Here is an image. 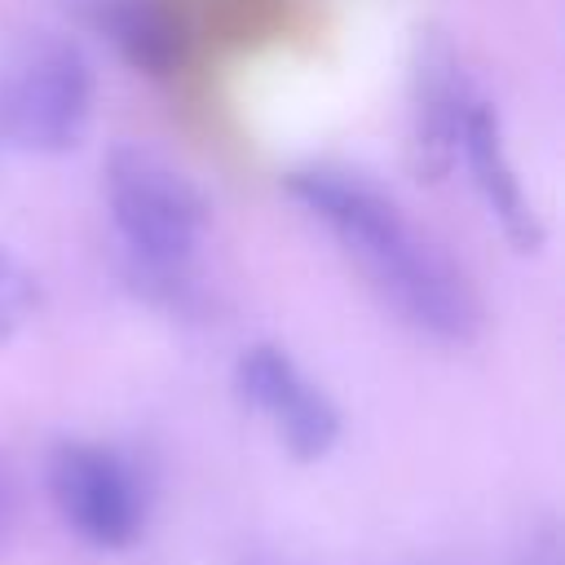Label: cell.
Masks as SVG:
<instances>
[{"instance_id": "cell-1", "label": "cell", "mask_w": 565, "mask_h": 565, "mask_svg": "<svg viewBox=\"0 0 565 565\" xmlns=\"http://www.w3.org/2000/svg\"><path fill=\"white\" fill-rule=\"evenodd\" d=\"M287 190L340 238V247L358 260V269L406 327L441 344L477 340L481 305L468 278L450 265V256L437 243H428L402 216V207L388 194H380L362 177L331 168L291 172Z\"/></svg>"}, {"instance_id": "cell-2", "label": "cell", "mask_w": 565, "mask_h": 565, "mask_svg": "<svg viewBox=\"0 0 565 565\" xmlns=\"http://www.w3.org/2000/svg\"><path fill=\"white\" fill-rule=\"evenodd\" d=\"M93 119V71L66 40H31L0 57V141L22 154H66Z\"/></svg>"}, {"instance_id": "cell-3", "label": "cell", "mask_w": 565, "mask_h": 565, "mask_svg": "<svg viewBox=\"0 0 565 565\" xmlns=\"http://www.w3.org/2000/svg\"><path fill=\"white\" fill-rule=\"evenodd\" d=\"M102 172L110 221L137 265H146L150 274L181 269L207 216L199 190L146 146H115Z\"/></svg>"}, {"instance_id": "cell-4", "label": "cell", "mask_w": 565, "mask_h": 565, "mask_svg": "<svg viewBox=\"0 0 565 565\" xmlns=\"http://www.w3.org/2000/svg\"><path fill=\"white\" fill-rule=\"evenodd\" d=\"M49 499L84 543L106 552L128 547L146 521L137 472L93 441H62L49 455Z\"/></svg>"}, {"instance_id": "cell-5", "label": "cell", "mask_w": 565, "mask_h": 565, "mask_svg": "<svg viewBox=\"0 0 565 565\" xmlns=\"http://www.w3.org/2000/svg\"><path fill=\"white\" fill-rule=\"evenodd\" d=\"M234 388L243 406H252L300 463L322 459L335 446L340 411L278 344L243 349V358L234 362Z\"/></svg>"}, {"instance_id": "cell-6", "label": "cell", "mask_w": 565, "mask_h": 565, "mask_svg": "<svg viewBox=\"0 0 565 565\" xmlns=\"http://www.w3.org/2000/svg\"><path fill=\"white\" fill-rule=\"evenodd\" d=\"M459 154L490 207V216L503 225V234L521 247V252H534L543 243V230H539V216L525 199V185L503 150V132H499V119L490 115L486 102H468V115H463V128H459Z\"/></svg>"}, {"instance_id": "cell-7", "label": "cell", "mask_w": 565, "mask_h": 565, "mask_svg": "<svg viewBox=\"0 0 565 565\" xmlns=\"http://www.w3.org/2000/svg\"><path fill=\"white\" fill-rule=\"evenodd\" d=\"M468 84L446 53L424 57L419 66V106H415V163L433 181L446 177L459 159V128L468 115Z\"/></svg>"}, {"instance_id": "cell-8", "label": "cell", "mask_w": 565, "mask_h": 565, "mask_svg": "<svg viewBox=\"0 0 565 565\" xmlns=\"http://www.w3.org/2000/svg\"><path fill=\"white\" fill-rule=\"evenodd\" d=\"M102 26L146 75H172L185 57V31L163 0H102Z\"/></svg>"}, {"instance_id": "cell-9", "label": "cell", "mask_w": 565, "mask_h": 565, "mask_svg": "<svg viewBox=\"0 0 565 565\" xmlns=\"http://www.w3.org/2000/svg\"><path fill=\"white\" fill-rule=\"evenodd\" d=\"M40 309V282L35 274L0 243V344H9Z\"/></svg>"}, {"instance_id": "cell-10", "label": "cell", "mask_w": 565, "mask_h": 565, "mask_svg": "<svg viewBox=\"0 0 565 565\" xmlns=\"http://www.w3.org/2000/svg\"><path fill=\"white\" fill-rule=\"evenodd\" d=\"M13 521H18V486H13V472L0 459V547L13 534Z\"/></svg>"}]
</instances>
